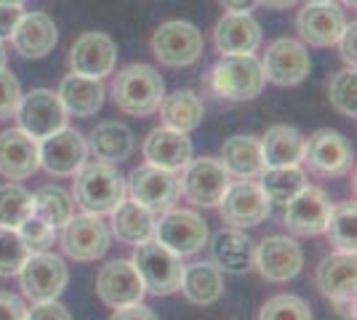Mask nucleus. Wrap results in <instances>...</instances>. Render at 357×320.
Segmentation results:
<instances>
[{
  "label": "nucleus",
  "instance_id": "obj_32",
  "mask_svg": "<svg viewBox=\"0 0 357 320\" xmlns=\"http://www.w3.org/2000/svg\"><path fill=\"white\" fill-rule=\"evenodd\" d=\"M112 216V232L120 243L126 245H139L147 243L155 238V213H149L144 206H139L134 200H123L115 211L109 213Z\"/></svg>",
  "mask_w": 357,
  "mask_h": 320
},
{
  "label": "nucleus",
  "instance_id": "obj_9",
  "mask_svg": "<svg viewBox=\"0 0 357 320\" xmlns=\"http://www.w3.org/2000/svg\"><path fill=\"white\" fill-rule=\"evenodd\" d=\"M229 174L222 166L219 158H192L190 166L184 168V176L178 179V190L184 198L197 208H216L222 203L224 192L229 187Z\"/></svg>",
  "mask_w": 357,
  "mask_h": 320
},
{
  "label": "nucleus",
  "instance_id": "obj_34",
  "mask_svg": "<svg viewBox=\"0 0 357 320\" xmlns=\"http://www.w3.org/2000/svg\"><path fill=\"white\" fill-rule=\"evenodd\" d=\"M75 213L73 195L67 190H61L56 184H45L32 195V216H38L40 222L51 224L54 229L64 227Z\"/></svg>",
  "mask_w": 357,
  "mask_h": 320
},
{
  "label": "nucleus",
  "instance_id": "obj_6",
  "mask_svg": "<svg viewBox=\"0 0 357 320\" xmlns=\"http://www.w3.org/2000/svg\"><path fill=\"white\" fill-rule=\"evenodd\" d=\"M70 283V270L61 257L56 254H30L27 261L19 270V286L22 294L30 299L32 305L38 302H54L59 299L61 291Z\"/></svg>",
  "mask_w": 357,
  "mask_h": 320
},
{
  "label": "nucleus",
  "instance_id": "obj_36",
  "mask_svg": "<svg viewBox=\"0 0 357 320\" xmlns=\"http://www.w3.org/2000/svg\"><path fill=\"white\" fill-rule=\"evenodd\" d=\"M355 222H357V208L352 200H344V203L331 208V216H328V224H326V238L336 251L355 254V245H357Z\"/></svg>",
  "mask_w": 357,
  "mask_h": 320
},
{
  "label": "nucleus",
  "instance_id": "obj_29",
  "mask_svg": "<svg viewBox=\"0 0 357 320\" xmlns=\"http://www.w3.org/2000/svg\"><path fill=\"white\" fill-rule=\"evenodd\" d=\"M61 107L67 115H75V118H91L96 115L102 105H105V86L102 80H93V77H83V75H67L61 80L59 91Z\"/></svg>",
  "mask_w": 357,
  "mask_h": 320
},
{
  "label": "nucleus",
  "instance_id": "obj_51",
  "mask_svg": "<svg viewBox=\"0 0 357 320\" xmlns=\"http://www.w3.org/2000/svg\"><path fill=\"white\" fill-rule=\"evenodd\" d=\"M27 0H0V6H24Z\"/></svg>",
  "mask_w": 357,
  "mask_h": 320
},
{
  "label": "nucleus",
  "instance_id": "obj_18",
  "mask_svg": "<svg viewBox=\"0 0 357 320\" xmlns=\"http://www.w3.org/2000/svg\"><path fill=\"white\" fill-rule=\"evenodd\" d=\"M331 208H333V203L326 195V190L307 184L296 198H291L285 203L283 224L294 235H301V238L323 235L328 224V216H331Z\"/></svg>",
  "mask_w": 357,
  "mask_h": 320
},
{
  "label": "nucleus",
  "instance_id": "obj_16",
  "mask_svg": "<svg viewBox=\"0 0 357 320\" xmlns=\"http://www.w3.org/2000/svg\"><path fill=\"white\" fill-rule=\"evenodd\" d=\"M310 67H312L310 51L294 38H278L275 43H269L261 59L264 80L275 86H296L310 75Z\"/></svg>",
  "mask_w": 357,
  "mask_h": 320
},
{
  "label": "nucleus",
  "instance_id": "obj_12",
  "mask_svg": "<svg viewBox=\"0 0 357 320\" xmlns=\"http://www.w3.org/2000/svg\"><path fill=\"white\" fill-rule=\"evenodd\" d=\"M40 168L51 176H75L89 163V142L75 128H61L56 134L38 142Z\"/></svg>",
  "mask_w": 357,
  "mask_h": 320
},
{
  "label": "nucleus",
  "instance_id": "obj_43",
  "mask_svg": "<svg viewBox=\"0 0 357 320\" xmlns=\"http://www.w3.org/2000/svg\"><path fill=\"white\" fill-rule=\"evenodd\" d=\"M24 320H73V318H70V310L54 299V302H38V305H32L27 310V318Z\"/></svg>",
  "mask_w": 357,
  "mask_h": 320
},
{
  "label": "nucleus",
  "instance_id": "obj_33",
  "mask_svg": "<svg viewBox=\"0 0 357 320\" xmlns=\"http://www.w3.org/2000/svg\"><path fill=\"white\" fill-rule=\"evenodd\" d=\"M158 109H160V118L165 125L174 131H181V134H192L195 128H200V123L206 118L203 99L195 91L165 93Z\"/></svg>",
  "mask_w": 357,
  "mask_h": 320
},
{
  "label": "nucleus",
  "instance_id": "obj_52",
  "mask_svg": "<svg viewBox=\"0 0 357 320\" xmlns=\"http://www.w3.org/2000/svg\"><path fill=\"white\" fill-rule=\"evenodd\" d=\"M0 70H6V48L0 43Z\"/></svg>",
  "mask_w": 357,
  "mask_h": 320
},
{
  "label": "nucleus",
  "instance_id": "obj_23",
  "mask_svg": "<svg viewBox=\"0 0 357 320\" xmlns=\"http://www.w3.org/2000/svg\"><path fill=\"white\" fill-rule=\"evenodd\" d=\"M213 43L222 56H253L261 46V27L251 14H224L213 27Z\"/></svg>",
  "mask_w": 357,
  "mask_h": 320
},
{
  "label": "nucleus",
  "instance_id": "obj_7",
  "mask_svg": "<svg viewBox=\"0 0 357 320\" xmlns=\"http://www.w3.org/2000/svg\"><path fill=\"white\" fill-rule=\"evenodd\" d=\"M126 195H131V200L144 206L149 213L160 216V213L171 211L181 195L178 176L171 171L144 163V166L134 168L131 176L126 179Z\"/></svg>",
  "mask_w": 357,
  "mask_h": 320
},
{
  "label": "nucleus",
  "instance_id": "obj_14",
  "mask_svg": "<svg viewBox=\"0 0 357 320\" xmlns=\"http://www.w3.org/2000/svg\"><path fill=\"white\" fill-rule=\"evenodd\" d=\"M216 208L222 213L224 224L235 229H248L259 227L267 219L272 203L256 182H238L227 187L222 203Z\"/></svg>",
  "mask_w": 357,
  "mask_h": 320
},
{
  "label": "nucleus",
  "instance_id": "obj_44",
  "mask_svg": "<svg viewBox=\"0 0 357 320\" xmlns=\"http://www.w3.org/2000/svg\"><path fill=\"white\" fill-rule=\"evenodd\" d=\"M27 318V307L24 302L11 294V291H0V320H24Z\"/></svg>",
  "mask_w": 357,
  "mask_h": 320
},
{
  "label": "nucleus",
  "instance_id": "obj_8",
  "mask_svg": "<svg viewBox=\"0 0 357 320\" xmlns=\"http://www.w3.org/2000/svg\"><path fill=\"white\" fill-rule=\"evenodd\" d=\"M155 241L176 257H192L208 245V224L190 208H171L160 213V222H155Z\"/></svg>",
  "mask_w": 357,
  "mask_h": 320
},
{
  "label": "nucleus",
  "instance_id": "obj_24",
  "mask_svg": "<svg viewBox=\"0 0 357 320\" xmlns=\"http://www.w3.org/2000/svg\"><path fill=\"white\" fill-rule=\"evenodd\" d=\"M59 40V30L54 24V19L48 14H24L22 22L16 24L14 35H11V43H14V51L24 59H43L48 56L54 46Z\"/></svg>",
  "mask_w": 357,
  "mask_h": 320
},
{
  "label": "nucleus",
  "instance_id": "obj_4",
  "mask_svg": "<svg viewBox=\"0 0 357 320\" xmlns=\"http://www.w3.org/2000/svg\"><path fill=\"white\" fill-rule=\"evenodd\" d=\"M134 267L144 289L155 296H168V294H176L181 286V273H184V264L181 257H176L174 251H168L165 245H160L155 238L147 243L134 245Z\"/></svg>",
  "mask_w": 357,
  "mask_h": 320
},
{
  "label": "nucleus",
  "instance_id": "obj_20",
  "mask_svg": "<svg viewBox=\"0 0 357 320\" xmlns=\"http://www.w3.org/2000/svg\"><path fill=\"white\" fill-rule=\"evenodd\" d=\"M296 27L304 43L314 48H328L339 43L344 27H347V16H344L342 6H336L333 0L307 3L298 11Z\"/></svg>",
  "mask_w": 357,
  "mask_h": 320
},
{
  "label": "nucleus",
  "instance_id": "obj_37",
  "mask_svg": "<svg viewBox=\"0 0 357 320\" xmlns=\"http://www.w3.org/2000/svg\"><path fill=\"white\" fill-rule=\"evenodd\" d=\"M32 216V192L22 184H0V227L19 229Z\"/></svg>",
  "mask_w": 357,
  "mask_h": 320
},
{
  "label": "nucleus",
  "instance_id": "obj_54",
  "mask_svg": "<svg viewBox=\"0 0 357 320\" xmlns=\"http://www.w3.org/2000/svg\"><path fill=\"white\" fill-rule=\"evenodd\" d=\"M310 3H323V0H310Z\"/></svg>",
  "mask_w": 357,
  "mask_h": 320
},
{
  "label": "nucleus",
  "instance_id": "obj_41",
  "mask_svg": "<svg viewBox=\"0 0 357 320\" xmlns=\"http://www.w3.org/2000/svg\"><path fill=\"white\" fill-rule=\"evenodd\" d=\"M19 235H22V241H24L30 254H43V251H48V248L54 245V241H56V229L51 227V224H45V222H40L38 216H30V219L19 227Z\"/></svg>",
  "mask_w": 357,
  "mask_h": 320
},
{
  "label": "nucleus",
  "instance_id": "obj_11",
  "mask_svg": "<svg viewBox=\"0 0 357 320\" xmlns=\"http://www.w3.org/2000/svg\"><path fill=\"white\" fill-rule=\"evenodd\" d=\"M16 121L27 137L40 142V139L67 128V112L54 91L35 89L30 93H22V102L16 107Z\"/></svg>",
  "mask_w": 357,
  "mask_h": 320
},
{
  "label": "nucleus",
  "instance_id": "obj_27",
  "mask_svg": "<svg viewBox=\"0 0 357 320\" xmlns=\"http://www.w3.org/2000/svg\"><path fill=\"white\" fill-rule=\"evenodd\" d=\"M222 166L229 176L240 182H253L264 174V155H261V142L256 137H229L222 144Z\"/></svg>",
  "mask_w": 357,
  "mask_h": 320
},
{
  "label": "nucleus",
  "instance_id": "obj_47",
  "mask_svg": "<svg viewBox=\"0 0 357 320\" xmlns=\"http://www.w3.org/2000/svg\"><path fill=\"white\" fill-rule=\"evenodd\" d=\"M109 320H160V318L155 315V310H149V307H144L142 302H139V305L120 307V310H115Z\"/></svg>",
  "mask_w": 357,
  "mask_h": 320
},
{
  "label": "nucleus",
  "instance_id": "obj_5",
  "mask_svg": "<svg viewBox=\"0 0 357 320\" xmlns=\"http://www.w3.org/2000/svg\"><path fill=\"white\" fill-rule=\"evenodd\" d=\"M203 32L184 19H171L152 35V54L165 67H190L203 56Z\"/></svg>",
  "mask_w": 357,
  "mask_h": 320
},
{
  "label": "nucleus",
  "instance_id": "obj_31",
  "mask_svg": "<svg viewBox=\"0 0 357 320\" xmlns=\"http://www.w3.org/2000/svg\"><path fill=\"white\" fill-rule=\"evenodd\" d=\"M261 142V155H264V166L267 168H285L298 166L304 160V134L296 125H272L267 128Z\"/></svg>",
  "mask_w": 357,
  "mask_h": 320
},
{
  "label": "nucleus",
  "instance_id": "obj_42",
  "mask_svg": "<svg viewBox=\"0 0 357 320\" xmlns=\"http://www.w3.org/2000/svg\"><path fill=\"white\" fill-rule=\"evenodd\" d=\"M19 102H22V86L16 75H11L8 70H0V121L16 115Z\"/></svg>",
  "mask_w": 357,
  "mask_h": 320
},
{
  "label": "nucleus",
  "instance_id": "obj_13",
  "mask_svg": "<svg viewBox=\"0 0 357 320\" xmlns=\"http://www.w3.org/2000/svg\"><path fill=\"white\" fill-rule=\"evenodd\" d=\"M352 147L344 134L320 128L304 142V160L317 176H344L352 171Z\"/></svg>",
  "mask_w": 357,
  "mask_h": 320
},
{
  "label": "nucleus",
  "instance_id": "obj_26",
  "mask_svg": "<svg viewBox=\"0 0 357 320\" xmlns=\"http://www.w3.org/2000/svg\"><path fill=\"white\" fill-rule=\"evenodd\" d=\"M211 257H213V264L224 273H248L256 257V243L243 229H219L211 238Z\"/></svg>",
  "mask_w": 357,
  "mask_h": 320
},
{
  "label": "nucleus",
  "instance_id": "obj_3",
  "mask_svg": "<svg viewBox=\"0 0 357 320\" xmlns=\"http://www.w3.org/2000/svg\"><path fill=\"white\" fill-rule=\"evenodd\" d=\"M264 73L256 56H222L206 75V89L216 99L251 102L264 91Z\"/></svg>",
  "mask_w": 357,
  "mask_h": 320
},
{
  "label": "nucleus",
  "instance_id": "obj_17",
  "mask_svg": "<svg viewBox=\"0 0 357 320\" xmlns=\"http://www.w3.org/2000/svg\"><path fill=\"white\" fill-rule=\"evenodd\" d=\"M96 294L107 307L120 310V307L139 305L144 299V283L136 273L131 259H112L96 275Z\"/></svg>",
  "mask_w": 357,
  "mask_h": 320
},
{
  "label": "nucleus",
  "instance_id": "obj_53",
  "mask_svg": "<svg viewBox=\"0 0 357 320\" xmlns=\"http://www.w3.org/2000/svg\"><path fill=\"white\" fill-rule=\"evenodd\" d=\"M342 3H344V6H349V8H355V6H357V0H342Z\"/></svg>",
  "mask_w": 357,
  "mask_h": 320
},
{
  "label": "nucleus",
  "instance_id": "obj_30",
  "mask_svg": "<svg viewBox=\"0 0 357 320\" xmlns=\"http://www.w3.org/2000/svg\"><path fill=\"white\" fill-rule=\"evenodd\" d=\"M178 291L192 305L211 307L224 296V275L213 261H195V264L184 267Z\"/></svg>",
  "mask_w": 357,
  "mask_h": 320
},
{
  "label": "nucleus",
  "instance_id": "obj_46",
  "mask_svg": "<svg viewBox=\"0 0 357 320\" xmlns=\"http://www.w3.org/2000/svg\"><path fill=\"white\" fill-rule=\"evenodd\" d=\"M22 16H24L22 6H0V40H8L14 35Z\"/></svg>",
  "mask_w": 357,
  "mask_h": 320
},
{
  "label": "nucleus",
  "instance_id": "obj_45",
  "mask_svg": "<svg viewBox=\"0 0 357 320\" xmlns=\"http://www.w3.org/2000/svg\"><path fill=\"white\" fill-rule=\"evenodd\" d=\"M339 48H342V59L344 64L349 67V70H355L357 64V24H347L342 32V38H339Z\"/></svg>",
  "mask_w": 357,
  "mask_h": 320
},
{
  "label": "nucleus",
  "instance_id": "obj_38",
  "mask_svg": "<svg viewBox=\"0 0 357 320\" xmlns=\"http://www.w3.org/2000/svg\"><path fill=\"white\" fill-rule=\"evenodd\" d=\"M328 102L336 112H342L344 118H355L357 115V75L355 70H339L328 80Z\"/></svg>",
  "mask_w": 357,
  "mask_h": 320
},
{
  "label": "nucleus",
  "instance_id": "obj_49",
  "mask_svg": "<svg viewBox=\"0 0 357 320\" xmlns=\"http://www.w3.org/2000/svg\"><path fill=\"white\" fill-rule=\"evenodd\" d=\"M333 305H336L342 318L355 320V299H339V302H333Z\"/></svg>",
  "mask_w": 357,
  "mask_h": 320
},
{
  "label": "nucleus",
  "instance_id": "obj_22",
  "mask_svg": "<svg viewBox=\"0 0 357 320\" xmlns=\"http://www.w3.org/2000/svg\"><path fill=\"white\" fill-rule=\"evenodd\" d=\"M142 153L147 158L149 166H158L163 171H184L192 160V142L187 139V134L174 131L168 125H160L155 131H149L144 144H142Z\"/></svg>",
  "mask_w": 357,
  "mask_h": 320
},
{
  "label": "nucleus",
  "instance_id": "obj_10",
  "mask_svg": "<svg viewBox=\"0 0 357 320\" xmlns=\"http://www.w3.org/2000/svg\"><path fill=\"white\" fill-rule=\"evenodd\" d=\"M61 251L75 261H96L102 259L109 243H112V235L109 227L102 222V216H93V213H77L70 216V222L61 227Z\"/></svg>",
  "mask_w": 357,
  "mask_h": 320
},
{
  "label": "nucleus",
  "instance_id": "obj_28",
  "mask_svg": "<svg viewBox=\"0 0 357 320\" xmlns=\"http://www.w3.org/2000/svg\"><path fill=\"white\" fill-rule=\"evenodd\" d=\"M134 147H136L134 131L126 123H118V121L99 123L89 137V153H93L96 160L112 163V166L128 160L134 155Z\"/></svg>",
  "mask_w": 357,
  "mask_h": 320
},
{
  "label": "nucleus",
  "instance_id": "obj_35",
  "mask_svg": "<svg viewBox=\"0 0 357 320\" xmlns=\"http://www.w3.org/2000/svg\"><path fill=\"white\" fill-rule=\"evenodd\" d=\"M259 179H261L259 187L267 195L269 203H283V206L307 187V174L301 166L264 168V174Z\"/></svg>",
  "mask_w": 357,
  "mask_h": 320
},
{
  "label": "nucleus",
  "instance_id": "obj_15",
  "mask_svg": "<svg viewBox=\"0 0 357 320\" xmlns=\"http://www.w3.org/2000/svg\"><path fill=\"white\" fill-rule=\"evenodd\" d=\"M253 267H259L261 277L269 283H285V280H294L301 273L304 251L288 235H269L256 245Z\"/></svg>",
  "mask_w": 357,
  "mask_h": 320
},
{
  "label": "nucleus",
  "instance_id": "obj_39",
  "mask_svg": "<svg viewBox=\"0 0 357 320\" xmlns=\"http://www.w3.org/2000/svg\"><path fill=\"white\" fill-rule=\"evenodd\" d=\"M259 320H312V310L296 294H278L259 310Z\"/></svg>",
  "mask_w": 357,
  "mask_h": 320
},
{
  "label": "nucleus",
  "instance_id": "obj_21",
  "mask_svg": "<svg viewBox=\"0 0 357 320\" xmlns=\"http://www.w3.org/2000/svg\"><path fill=\"white\" fill-rule=\"evenodd\" d=\"M40 168V150L38 142L27 137L22 128H6L0 131V176L8 182L30 179Z\"/></svg>",
  "mask_w": 357,
  "mask_h": 320
},
{
  "label": "nucleus",
  "instance_id": "obj_1",
  "mask_svg": "<svg viewBox=\"0 0 357 320\" xmlns=\"http://www.w3.org/2000/svg\"><path fill=\"white\" fill-rule=\"evenodd\" d=\"M73 200L83 208V213L107 216L126 200V179L118 166L91 160L75 174Z\"/></svg>",
  "mask_w": 357,
  "mask_h": 320
},
{
  "label": "nucleus",
  "instance_id": "obj_19",
  "mask_svg": "<svg viewBox=\"0 0 357 320\" xmlns=\"http://www.w3.org/2000/svg\"><path fill=\"white\" fill-rule=\"evenodd\" d=\"M115 61H118V46L105 32H86L70 48V67L75 75L105 80L115 73Z\"/></svg>",
  "mask_w": 357,
  "mask_h": 320
},
{
  "label": "nucleus",
  "instance_id": "obj_48",
  "mask_svg": "<svg viewBox=\"0 0 357 320\" xmlns=\"http://www.w3.org/2000/svg\"><path fill=\"white\" fill-rule=\"evenodd\" d=\"M219 6L227 14H251L259 6V0H219Z\"/></svg>",
  "mask_w": 357,
  "mask_h": 320
},
{
  "label": "nucleus",
  "instance_id": "obj_25",
  "mask_svg": "<svg viewBox=\"0 0 357 320\" xmlns=\"http://www.w3.org/2000/svg\"><path fill=\"white\" fill-rule=\"evenodd\" d=\"M355 254L333 251L317 264L314 280H317V289L323 291V296H328L331 302H339V299H355Z\"/></svg>",
  "mask_w": 357,
  "mask_h": 320
},
{
  "label": "nucleus",
  "instance_id": "obj_50",
  "mask_svg": "<svg viewBox=\"0 0 357 320\" xmlns=\"http://www.w3.org/2000/svg\"><path fill=\"white\" fill-rule=\"evenodd\" d=\"M261 6H267V8H275V11H285V8H291V6H296L298 0H259Z\"/></svg>",
  "mask_w": 357,
  "mask_h": 320
},
{
  "label": "nucleus",
  "instance_id": "obj_2",
  "mask_svg": "<svg viewBox=\"0 0 357 320\" xmlns=\"http://www.w3.org/2000/svg\"><path fill=\"white\" fill-rule=\"evenodd\" d=\"M165 96V83L160 73L149 64H128L112 80V102L120 112L131 118L155 115Z\"/></svg>",
  "mask_w": 357,
  "mask_h": 320
},
{
  "label": "nucleus",
  "instance_id": "obj_40",
  "mask_svg": "<svg viewBox=\"0 0 357 320\" xmlns=\"http://www.w3.org/2000/svg\"><path fill=\"white\" fill-rule=\"evenodd\" d=\"M27 257H30V251H27V245L22 241L19 229L0 227V277L19 275Z\"/></svg>",
  "mask_w": 357,
  "mask_h": 320
}]
</instances>
